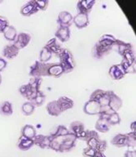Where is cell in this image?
<instances>
[{
  "mask_svg": "<svg viewBox=\"0 0 136 157\" xmlns=\"http://www.w3.org/2000/svg\"><path fill=\"white\" fill-rule=\"evenodd\" d=\"M50 137H51V142L49 148L61 153L70 151L71 150H73L76 147V142L78 140L75 135H73L71 132L65 136L56 137L50 136Z\"/></svg>",
  "mask_w": 136,
  "mask_h": 157,
  "instance_id": "6da1fadb",
  "label": "cell"
},
{
  "mask_svg": "<svg viewBox=\"0 0 136 157\" xmlns=\"http://www.w3.org/2000/svg\"><path fill=\"white\" fill-rule=\"evenodd\" d=\"M60 62L64 73H69L76 66V61L74 60L73 53L67 48H63L58 55Z\"/></svg>",
  "mask_w": 136,
  "mask_h": 157,
  "instance_id": "7a4b0ae2",
  "label": "cell"
},
{
  "mask_svg": "<svg viewBox=\"0 0 136 157\" xmlns=\"http://www.w3.org/2000/svg\"><path fill=\"white\" fill-rule=\"evenodd\" d=\"M47 67H48V62L44 63L39 60L35 61L34 64L29 67V75L30 77H40V78L48 76Z\"/></svg>",
  "mask_w": 136,
  "mask_h": 157,
  "instance_id": "3957f363",
  "label": "cell"
},
{
  "mask_svg": "<svg viewBox=\"0 0 136 157\" xmlns=\"http://www.w3.org/2000/svg\"><path fill=\"white\" fill-rule=\"evenodd\" d=\"M101 105L97 101L89 99L87 101H86L83 105V111L85 114L89 115H100Z\"/></svg>",
  "mask_w": 136,
  "mask_h": 157,
  "instance_id": "277c9868",
  "label": "cell"
},
{
  "mask_svg": "<svg viewBox=\"0 0 136 157\" xmlns=\"http://www.w3.org/2000/svg\"><path fill=\"white\" fill-rule=\"evenodd\" d=\"M39 9L36 4L35 0H29L24 3L20 10V12L24 17H30L39 12Z\"/></svg>",
  "mask_w": 136,
  "mask_h": 157,
  "instance_id": "5b68a950",
  "label": "cell"
},
{
  "mask_svg": "<svg viewBox=\"0 0 136 157\" xmlns=\"http://www.w3.org/2000/svg\"><path fill=\"white\" fill-rule=\"evenodd\" d=\"M112 48H111V47L102 46L101 44H100L97 42V43H95V44L91 49V55L94 58L101 59L102 57L106 56L107 54L109 53Z\"/></svg>",
  "mask_w": 136,
  "mask_h": 157,
  "instance_id": "8992f818",
  "label": "cell"
},
{
  "mask_svg": "<svg viewBox=\"0 0 136 157\" xmlns=\"http://www.w3.org/2000/svg\"><path fill=\"white\" fill-rule=\"evenodd\" d=\"M95 4V0H79L76 6L78 13L89 15Z\"/></svg>",
  "mask_w": 136,
  "mask_h": 157,
  "instance_id": "52a82bcc",
  "label": "cell"
},
{
  "mask_svg": "<svg viewBox=\"0 0 136 157\" xmlns=\"http://www.w3.org/2000/svg\"><path fill=\"white\" fill-rule=\"evenodd\" d=\"M31 41V35L25 32H20L17 34L16 40L13 42V44L18 48L19 49L24 48L25 47L28 46V44Z\"/></svg>",
  "mask_w": 136,
  "mask_h": 157,
  "instance_id": "ba28073f",
  "label": "cell"
},
{
  "mask_svg": "<svg viewBox=\"0 0 136 157\" xmlns=\"http://www.w3.org/2000/svg\"><path fill=\"white\" fill-rule=\"evenodd\" d=\"M109 93V101L108 105L114 112H117L122 106V100L119 96L117 95L113 91H108Z\"/></svg>",
  "mask_w": 136,
  "mask_h": 157,
  "instance_id": "9c48e42d",
  "label": "cell"
},
{
  "mask_svg": "<svg viewBox=\"0 0 136 157\" xmlns=\"http://www.w3.org/2000/svg\"><path fill=\"white\" fill-rule=\"evenodd\" d=\"M73 17L70 12L68 11H61L58 15L57 17V24L61 26L70 27V25L73 23Z\"/></svg>",
  "mask_w": 136,
  "mask_h": 157,
  "instance_id": "30bf717a",
  "label": "cell"
},
{
  "mask_svg": "<svg viewBox=\"0 0 136 157\" xmlns=\"http://www.w3.org/2000/svg\"><path fill=\"white\" fill-rule=\"evenodd\" d=\"M20 49L15 45L13 43L8 44L5 45L4 48H2V54L3 57L7 59H13L16 56H18Z\"/></svg>",
  "mask_w": 136,
  "mask_h": 157,
  "instance_id": "8fae6325",
  "label": "cell"
},
{
  "mask_svg": "<svg viewBox=\"0 0 136 157\" xmlns=\"http://www.w3.org/2000/svg\"><path fill=\"white\" fill-rule=\"evenodd\" d=\"M70 28L67 26L59 25L58 29L55 33V38L61 42H67L70 39Z\"/></svg>",
  "mask_w": 136,
  "mask_h": 157,
  "instance_id": "7c38bea8",
  "label": "cell"
},
{
  "mask_svg": "<svg viewBox=\"0 0 136 157\" xmlns=\"http://www.w3.org/2000/svg\"><path fill=\"white\" fill-rule=\"evenodd\" d=\"M108 74H109L110 77L114 80H120L127 75L126 71L123 70L120 64L112 65L108 70Z\"/></svg>",
  "mask_w": 136,
  "mask_h": 157,
  "instance_id": "4fadbf2b",
  "label": "cell"
},
{
  "mask_svg": "<svg viewBox=\"0 0 136 157\" xmlns=\"http://www.w3.org/2000/svg\"><path fill=\"white\" fill-rule=\"evenodd\" d=\"M51 137L49 135L37 134L34 138V143L35 146H38L41 149H46L50 147Z\"/></svg>",
  "mask_w": 136,
  "mask_h": 157,
  "instance_id": "5bb4252c",
  "label": "cell"
},
{
  "mask_svg": "<svg viewBox=\"0 0 136 157\" xmlns=\"http://www.w3.org/2000/svg\"><path fill=\"white\" fill-rule=\"evenodd\" d=\"M89 15L83 14V13H77L75 17H73V23L78 29H83L89 24Z\"/></svg>",
  "mask_w": 136,
  "mask_h": 157,
  "instance_id": "9a60e30c",
  "label": "cell"
},
{
  "mask_svg": "<svg viewBox=\"0 0 136 157\" xmlns=\"http://www.w3.org/2000/svg\"><path fill=\"white\" fill-rule=\"evenodd\" d=\"M64 74L62 66L60 63H48L47 67V75L51 77L59 78Z\"/></svg>",
  "mask_w": 136,
  "mask_h": 157,
  "instance_id": "2e32d148",
  "label": "cell"
},
{
  "mask_svg": "<svg viewBox=\"0 0 136 157\" xmlns=\"http://www.w3.org/2000/svg\"><path fill=\"white\" fill-rule=\"evenodd\" d=\"M110 127L111 126H110V124L108 122L107 118L103 117V116H99L95 124V131L102 132V133H105V132H108L109 131Z\"/></svg>",
  "mask_w": 136,
  "mask_h": 157,
  "instance_id": "e0dca14e",
  "label": "cell"
},
{
  "mask_svg": "<svg viewBox=\"0 0 136 157\" xmlns=\"http://www.w3.org/2000/svg\"><path fill=\"white\" fill-rule=\"evenodd\" d=\"M56 101H57V103H58L59 106L61 108L62 112L66 111V110H70V109H72L73 107V105H74L73 101L71 98H68V97H66V96L60 97Z\"/></svg>",
  "mask_w": 136,
  "mask_h": 157,
  "instance_id": "ac0fdd59",
  "label": "cell"
},
{
  "mask_svg": "<svg viewBox=\"0 0 136 157\" xmlns=\"http://www.w3.org/2000/svg\"><path fill=\"white\" fill-rule=\"evenodd\" d=\"M37 92L38 91H34L29 83L23 84L19 88V93H20V95L29 101H31L34 98Z\"/></svg>",
  "mask_w": 136,
  "mask_h": 157,
  "instance_id": "d6986e66",
  "label": "cell"
},
{
  "mask_svg": "<svg viewBox=\"0 0 136 157\" xmlns=\"http://www.w3.org/2000/svg\"><path fill=\"white\" fill-rule=\"evenodd\" d=\"M85 129L84 124L79 120H74L73 122H71L70 124H69V128H68L69 132L75 135L76 137H78Z\"/></svg>",
  "mask_w": 136,
  "mask_h": 157,
  "instance_id": "ffe728a7",
  "label": "cell"
},
{
  "mask_svg": "<svg viewBox=\"0 0 136 157\" xmlns=\"http://www.w3.org/2000/svg\"><path fill=\"white\" fill-rule=\"evenodd\" d=\"M17 146L20 151H28L32 148L33 146H34V139H29V138H27V137H23L20 135V137L17 141Z\"/></svg>",
  "mask_w": 136,
  "mask_h": 157,
  "instance_id": "44dd1931",
  "label": "cell"
},
{
  "mask_svg": "<svg viewBox=\"0 0 136 157\" xmlns=\"http://www.w3.org/2000/svg\"><path fill=\"white\" fill-rule=\"evenodd\" d=\"M117 38L115 36H113L112 34H103L102 36L99 39L98 43L100 44H101L102 46L111 47V48H112V47L115 45V43L117 41Z\"/></svg>",
  "mask_w": 136,
  "mask_h": 157,
  "instance_id": "7402d4cb",
  "label": "cell"
},
{
  "mask_svg": "<svg viewBox=\"0 0 136 157\" xmlns=\"http://www.w3.org/2000/svg\"><path fill=\"white\" fill-rule=\"evenodd\" d=\"M46 110L49 115H51V116H59L62 113L56 100L51 101L47 103Z\"/></svg>",
  "mask_w": 136,
  "mask_h": 157,
  "instance_id": "603a6c76",
  "label": "cell"
},
{
  "mask_svg": "<svg viewBox=\"0 0 136 157\" xmlns=\"http://www.w3.org/2000/svg\"><path fill=\"white\" fill-rule=\"evenodd\" d=\"M45 46L51 52V53L56 54V55H59L61 50L63 49L61 44L59 43V41L56 38H52V39H50Z\"/></svg>",
  "mask_w": 136,
  "mask_h": 157,
  "instance_id": "cb8c5ba5",
  "label": "cell"
},
{
  "mask_svg": "<svg viewBox=\"0 0 136 157\" xmlns=\"http://www.w3.org/2000/svg\"><path fill=\"white\" fill-rule=\"evenodd\" d=\"M111 144L118 148L127 147V137L124 133H117L111 140Z\"/></svg>",
  "mask_w": 136,
  "mask_h": 157,
  "instance_id": "d4e9b609",
  "label": "cell"
},
{
  "mask_svg": "<svg viewBox=\"0 0 136 157\" xmlns=\"http://www.w3.org/2000/svg\"><path fill=\"white\" fill-rule=\"evenodd\" d=\"M20 133L23 137H25L29 139H34V137L37 135L36 128L31 124H25L21 128Z\"/></svg>",
  "mask_w": 136,
  "mask_h": 157,
  "instance_id": "484cf974",
  "label": "cell"
},
{
  "mask_svg": "<svg viewBox=\"0 0 136 157\" xmlns=\"http://www.w3.org/2000/svg\"><path fill=\"white\" fill-rule=\"evenodd\" d=\"M13 114V106L8 101H3L0 103V115L2 116H10Z\"/></svg>",
  "mask_w": 136,
  "mask_h": 157,
  "instance_id": "4316f807",
  "label": "cell"
},
{
  "mask_svg": "<svg viewBox=\"0 0 136 157\" xmlns=\"http://www.w3.org/2000/svg\"><path fill=\"white\" fill-rule=\"evenodd\" d=\"M100 136H99V133H98L97 131L90 130V136H89V138L86 142L87 147L95 149V147L97 146L98 142H100Z\"/></svg>",
  "mask_w": 136,
  "mask_h": 157,
  "instance_id": "83f0119b",
  "label": "cell"
},
{
  "mask_svg": "<svg viewBox=\"0 0 136 157\" xmlns=\"http://www.w3.org/2000/svg\"><path fill=\"white\" fill-rule=\"evenodd\" d=\"M114 46L117 47V52H118L119 55H121V56H122L127 50H130V49L133 48L131 44L122 41V40H120V39H117V41L115 43Z\"/></svg>",
  "mask_w": 136,
  "mask_h": 157,
  "instance_id": "f1b7e54d",
  "label": "cell"
},
{
  "mask_svg": "<svg viewBox=\"0 0 136 157\" xmlns=\"http://www.w3.org/2000/svg\"><path fill=\"white\" fill-rule=\"evenodd\" d=\"M3 36H4V38L7 39V41L13 43L16 40V38L17 36V29H16V28L13 25H9L7 29H5L4 32H3Z\"/></svg>",
  "mask_w": 136,
  "mask_h": 157,
  "instance_id": "f546056e",
  "label": "cell"
},
{
  "mask_svg": "<svg viewBox=\"0 0 136 157\" xmlns=\"http://www.w3.org/2000/svg\"><path fill=\"white\" fill-rule=\"evenodd\" d=\"M45 100H46V95H45V93L42 91L39 90L37 92L35 96L34 97V98L31 101H31L35 105V107H36V106H40V105H42L44 101H45Z\"/></svg>",
  "mask_w": 136,
  "mask_h": 157,
  "instance_id": "4dcf8cb0",
  "label": "cell"
},
{
  "mask_svg": "<svg viewBox=\"0 0 136 157\" xmlns=\"http://www.w3.org/2000/svg\"><path fill=\"white\" fill-rule=\"evenodd\" d=\"M34 110H35V105L29 101H27L22 104L21 111L23 115H26V116L31 115L34 113Z\"/></svg>",
  "mask_w": 136,
  "mask_h": 157,
  "instance_id": "1f68e13d",
  "label": "cell"
},
{
  "mask_svg": "<svg viewBox=\"0 0 136 157\" xmlns=\"http://www.w3.org/2000/svg\"><path fill=\"white\" fill-rule=\"evenodd\" d=\"M53 54L51 53V52L49 50L46 46H44L40 51L39 53V61L44 63H47L48 61H50V59L51 58Z\"/></svg>",
  "mask_w": 136,
  "mask_h": 157,
  "instance_id": "d6a6232c",
  "label": "cell"
},
{
  "mask_svg": "<svg viewBox=\"0 0 136 157\" xmlns=\"http://www.w3.org/2000/svg\"><path fill=\"white\" fill-rule=\"evenodd\" d=\"M69 133V131H68V128L64 125L60 124L58 125L57 127L56 128V129L53 132H51L50 136L51 137H61V136H65V135L68 134Z\"/></svg>",
  "mask_w": 136,
  "mask_h": 157,
  "instance_id": "836d02e7",
  "label": "cell"
},
{
  "mask_svg": "<svg viewBox=\"0 0 136 157\" xmlns=\"http://www.w3.org/2000/svg\"><path fill=\"white\" fill-rule=\"evenodd\" d=\"M42 83V78L40 77H31L29 78L28 83L31 86L34 91H39L41 88Z\"/></svg>",
  "mask_w": 136,
  "mask_h": 157,
  "instance_id": "e575fe53",
  "label": "cell"
},
{
  "mask_svg": "<svg viewBox=\"0 0 136 157\" xmlns=\"http://www.w3.org/2000/svg\"><path fill=\"white\" fill-rule=\"evenodd\" d=\"M127 137V147L129 148H135L136 132H130L126 133Z\"/></svg>",
  "mask_w": 136,
  "mask_h": 157,
  "instance_id": "d590c367",
  "label": "cell"
},
{
  "mask_svg": "<svg viewBox=\"0 0 136 157\" xmlns=\"http://www.w3.org/2000/svg\"><path fill=\"white\" fill-rule=\"evenodd\" d=\"M107 120L108 124H110V126L119 124L120 123H121V118H120V115L118 114V112L112 113L111 115L108 116Z\"/></svg>",
  "mask_w": 136,
  "mask_h": 157,
  "instance_id": "8d00e7d4",
  "label": "cell"
},
{
  "mask_svg": "<svg viewBox=\"0 0 136 157\" xmlns=\"http://www.w3.org/2000/svg\"><path fill=\"white\" fill-rule=\"evenodd\" d=\"M105 93V90L98 88V89H95V91H93L92 93L90 94V98H89V99L97 101H99V102H100V101L101 100V98L104 97Z\"/></svg>",
  "mask_w": 136,
  "mask_h": 157,
  "instance_id": "74e56055",
  "label": "cell"
},
{
  "mask_svg": "<svg viewBox=\"0 0 136 157\" xmlns=\"http://www.w3.org/2000/svg\"><path fill=\"white\" fill-rule=\"evenodd\" d=\"M122 56V59L127 60V61H129L130 63H135V54H134L133 48L127 50Z\"/></svg>",
  "mask_w": 136,
  "mask_h": 157,
  "instance_id": "f35d334b",
  "label": "cell"
},
{
  "mask_svg": "<svg viewBox=\"0 0 136 157\" xmlns=\"http://www.w3.org/2000/svg\"><path fill=\"white\" fill-rule=\"evenodd\" d=\"M9 25V21L6 17L0 16V33H3Z\"/></svg>",
  "mask_w": 136,
  "mask_h": 157,
  "instance_id": "ab89813d",
  "label": "cell"
},
{
  "mask_svg": "<svg viewBox=\"0 0 136 157\" xmlns=\"http://www.w3.org/2000/svg\"><path fill=\"white\" fill-rule=\"evenodd\" d=\"M36 1V4L39 7V11H45L47 8L49 4L48 0H35Z\"/></svg>",
  "mask_w": 136,
  "mask_h": 157,
  "instance_id": "60d3db41",
  "label": "cell"
},
{
  "mask_svg": "<svg viewBox=\"0 0 136 157\" xmlns=\"http://www.w3.org/2000/svg\"><path fill=\"white\" fill-rule=\"evenodd\" d=\"M96 150L95 148H91V147H86L83 151V155L84 157H93L95 155Z\"/></svg>",
  "mask_w": 136,
  "mask_h": 157,
  "instance_id": "b9f144b4",
  "label": "cell"
},
{
  "mask_svg": "<svg viewBox=\"0 0 136 157\" xmlns=\"http://www.w3.org/2000/svg\"><path fill=\"white\" fill-rule=\"evenodd\" d=\"M107 142L105 141V140H100V142H98L97 146L95 147V150L97 151H100V152H105V150L107 149Z\"/></svg>",
  "mask_w": 136,
  "mask_h": 157,
  "instance_id": "7bdbcfd3",
  "label": "cell"
},
{
  "mask_svg": "<svg viewBox=\"0 0 136 157\" xmlns=\"http://www.w3.org/2000/svg\"><path fill=\"white\" fill-rule=\"evenodd\" d=\"M89 136H90V130L89 129H85L83 131L82 133H81L78 137H77V139L82 140V141H85L86 142L89 138Z\"/></svg>",
  "mask_w": 136,
  "mask_h": 157,
  "instance_id": "ee69618b",
  "label": "cell"
},
{
  "mask_svg": "<svg viewBox=\"0 0 136 157\" xmlns=\"http://www.w3.org/2000/svg\"><path fill=\"white\" fill-rule=\"evenodd\" d=\"M7 66V61L4 59V57L0 56V72L4 70Z\"/></svg>",
  "mask_w": 136,
  "mask_h": 157,
  "instance_id": "f6af8a7d",
  "label": "cell"
},
{
  "mask_svg": "<svg viewBox=\"0 0 136 157\" xmlns=\"http://www.w3.org/2000/svg\"><path fill=\"white\" fill-rule=\"evenodd\" d=\"M124 157H136L135 150H127L125 152Z\"/></svg>",
  "mask_w": 136,
  "mask_h": 157,
  "instance_id": "bcb514c9",
  "label": "cell"
},
{
  "mask_svg": "<svg viewBox=\"0 0 136 157\" xmlns=\"http://www.w3.org/2000/svg\"><path fill=\"white\" fill-rule=\"evenodd\" d=\"M93 157H107V156H106V155L105 154V152H100L96 151Z\"/></svg>",
  "mask_w": 136,
  "mask_h": 157,
  "instance_id": "7dc6e473",
  "label": "cell"
},
{
  "mask_svg": "<svg viewBox=\"0 0 136 157\" xmlns=\"http://www.w3.org/2000/svg\"><path fill=\"white\" fill-rule=\"evenodd\" d=\"M130 132H136V121H133V122L130 124Z\"/></svg>",
  "mask_w": 136,
  "mask_h": 157,
  "instance_id": "c3c4849f",
  "label": "cell"
},
{
  "mask_svg": "<svg viewBox=\"0 0 136 157\" xmlns=\"http://www.w3.org/2000/svg\"><path fill=\"white\" fill-rule=\"evenodd\" d=\"M2 75H1V74H0V84H1V83H2Z\"/></svg>",
  "mask_w": 136,
  "mask_h": 157,
  "instance_id": "681fc988",
  "label": "cell"
}]
</instances>
